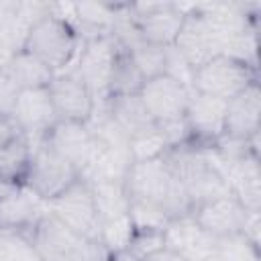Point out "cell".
<instances>
[{
  "label": "cell",
  "instance_id": "cell-1",
  "mask_svg": "<svg viewBox=\"0 0 261 261\" xmlns=\"http://www.w3.org/2000/svg\"><path fill=\"white\" fill-rule=\"evenodd\" d=\"M128 200H145L161 206L169 218L190 214L192 206L181 181L171 171L165 155L149 161H135L124 173Z\"/></svg>",
  "mask_w": 261,
  "mask_h": 261
},
{
  "label": "cell",
  "instance_id": "cell-2",
  "mask_svg": "<svg viewBox=\"0 0 261 261\" xmlns=\"http://www.w3.org/2000/svg\"><path fill=\"white\" fill-rule=\"evenodd\" d=\"M31 241L41 261H102L106 249L61 224L49 210L33 226Z\"/></svg>",
  "mask_w": 261,
  "mask_h": 261
},
{
  "label": "cell",
  "instance_id": "cell-3",
  "mask_svg": "<svg viewBox=\"0 0 261 261\" xmlns=\"http://www.w3.org/2000/svg\"><path fill=\"white\" fill-rule=\"evenodd\" d=\"M77 179V169L57 151H53L43 139L31 145V161L22 184L33 190L43 202H51Z\"/></svg>",
  "mask_w": 261,
  "mask_h": 261
},
{
  "label": "cell",
  "instance_id": "cell-4",
  "mask_svg": "<svg viewBox=\"0 0 261 261\" xmlns=\"http://www.w3.org/2000/svg\"><path fill=\"white\" fill-rule=\"evenodd\" d=\"M75 49L77 33L73 24L53 16V12L31 27L24 43V51L41 59L53 71H61L75 55Z\"/></svg>",
  "mask_w": 261,
  "mask_h": 261
},
{
  "label": "cell",
  "instance_id": "cell-5",
  "mask_svg": "<svg viewBox=\"0 0 261 261\" xmlns=\"http://www.w3.org/2000/svg\"><path fill=\"white\" fill-rule=\"evenodd\" d=\"M47 210L69 230L88 241L100 239V214L96 208V200L92 188L86 179H77L63 194L47 202ZM100 243V241H98Z\"/></svg>",
  "mask_w": 261,
  "mask_h": 261
},
{
  "label": "cell",
  "instance_id": "cell-6",
  "mask_svg": "<svg viewBox=\"0 0 261 261\" xmlns=\"http://www.w3.org/2000/svg\"><path fill=\"white\" fill-rule=\"evenodd\" d=\"M251 82H257L255 67H249L224 55H216L198 69H194L192 90L228 102L230 98L241 94Z\"/></svg>",
  "mask_w": 261,
  "mask_h": 261
},
{
  "label": "cell",
  "instance_id": "cell-7",
  "mask_svg": "<svg viewBox=\"0 0 261 261\" xmlns=\"http://www.w3.org/2000/svg\"><path fill=\"white\" fill-rule=\"evenodd\" d=\"M118 47H120L118 41L110 33V35L92 37L82 49L75 71L90 88L94 96V104L96 100H100L102 104L108 100V82H110V71L114 65Z\"/></svg>",
  "mask_w": 261,
  "mask_h": 261
},
{
  "label": "cell",
  "instance_id": "cell-8",
  "mask_svg": "<svg viewBox=\"0 0 261 261\" xmlns=\"http://www.w3.org/2000/svg\"><path fill=\"white\" fill-rule=\"evenodd\" d=\"M43 141L63 159H67L77 169L80 177L86 175L96 157V137L90 130L88 122L57 120L51 130L43 137Z\"/></svg>",
  "mask_w": 261,
  "mask_h": 261
},
{
  "label": "cell",
  "instance_id": "cell-9",
  "mask_svg": "<svg viewBox=\"0 0 261 261\" xmlns=\"http://www.w3.org/2000/svg\"><path fill=\"white\" fill-rule=\"evenodd\" d=\"M192 90L169 75H157L143 84L139 96L157 124L186 118Z\"/></svg>",
  "mask_w": 261,
  "mask_h": 261
},
{
  "label": "cell",
  "instance_id": "cell-10",
  "mask_svg": "<svg viewBox=\"0 0 261 261\" xmlns=\"http://www.w3.org/2000/svg\"><path fill=\"white\" fill-rule=\"evenodd\" d=\"M45 212L47 202L24 184L0 181V230H33Z\"/></svg>",
  "mask_w": 261,
  "mask_h": 261
},
{
  "label": "cell",
  "instance_id": "cell-11",
  "mask_svg": "<svg viewBox=\"0 0 261 261\" xmlns=\"http://www.w3.org/2000/svg\"><path fill=\"white\" fill-rule=\"evenodd\" d=\"M216 239L206 232L192 214L175 216L163 228V249L184 261H208L214 253Z\"/></svg>",
  "mask_w": 261,
  "mask_h": 261
},
{
  "label": "cell",
  "instance_id": "cell-12",
  "mask_svg": "<svg viewBox=\"0 0 261 261\" xmlns=\"http://www.w3.org/2000/svg\"><path fill=\"white\" fill-rule=\"evenodd\" d=\"M12 118L18 122L20 130L24 133L31 145L39 143L51 130V126L59 120L49 88L20 90Z\"/></svg>",
  "mask_w": 261,
  "mask_h": 261
},
{
  "label": "cell",
  "instance_id": "cell-13",
  "mask_svg": "<svg viewBox=\"0 0 261 261\" xmlns=\"http://www.w3.org/2000/svg\"><path fill=\"white\" fill-rule=\"evenodd\" d=\"M49 94L59 120L88 122L94 114V96L75 69L69 73H55L49 84Z\"/></svg>",
  "mask_w": 261,
  "mask_h": 261
},
{
  "label": "cell",
  "instance_id": "cell-14",
  "mask_svg": "<svg viewBox=\"0 0 261 261\" xmlns=\"http://www.w3.org/2000/svg\"><path fill=\"white\" fill-rule=\"evenodd\" d=\"M137 31L143 41L159 47H169L175 43L177 33L186 14L177 10L175 4H137L130 6Z\"/></svg>",
  "mask_w": 261,
  "mask_h": 261
},
{
  "label": "cell",
  "instance_id": "cell-15",
  "mask_svg": "<svg viewBox=\"0 0 261 261\" xmlns=\"http://www.w3.org/2000/svg\"><path fill=\"white\" fill-rule=\"evenodd\" d=\"M190 214L214 239H224L232 234H243L249 216L255 212H247L243 204L232 194H228V196H222V198H216L212 202L198 206Z\"/></svg>",
  "mask_w": 261,
  "mask_h": 261
},
{
  "label": "cell",
  "instance_id": "cell-16",
  "mask_svg": "<svg viewBox=\"0 0 261 261\" xmlns=\"http://www.w3.org/2000/svg\"><path fill=\"white\" fill-rule=\"evenodd\" d=\"M173 45L177 47V51L184 55V59L194 69H198L200 65H204L206 61H210L212 57L218 55L216 39L210 31L206 18L196 10V4L192 8V12L186 14Z\"/></svg>",
  "mask_w": 261,
  "mask_h": 261
},
{
  "label": "cell",
  "instance_id": "cell-17",
  "mask_svg": "<svg viewBox=\"0 0 261 261\" xmlns=\"http://www.w3.org/2000/svg\"><path fill=\"white\" fill-rule=\"evenodd\" d=\"M259 114H261V94L257 82H251L241 94L226 102V118H224V135L237 141H251L259 130Z\"/></svg>",
  "mask_w": 261,
  "mask_h": 261
},
{
  "label": "cell",
  "instance_id": "cell-18",
  "mask_svg": "<svg viewBox=\"0 0 261 261\" xmlns=\"http://www.w3.org/2000/svg\"><path fill=\"white\" fill-rule=\"evenodd\" d=\"M224 118L226 100L192 90L186 110V122L192 137H198L200 141H218L224 135Z\"/></svg>",
  "mask_w": 261,
  "mask_h": 261
},
{
  "label": "cell",
  "instance_id": "cell-19",
  "mask_svg": "<svg viewBox=\"0 0 261 261\" xmlns=\"http://www.w3.org/2000/svg\"><path fill=\"white\" fill-rule=\"evenodd\" d=\"M226 179L232 196L243 204L247 212L259 214V167L255 157L245 155L232 163H226Z\"/></svg>",
  "mask_w": 261,
  "mask_h": 261
},
{
  "label": "cell",
  "instance_id": "cell-20",
  "mask_svg": "<svg viewBox=\"0 0 261 261\" xmlns=\"http://www.w3.org/2000/svg\"><path fill=\"white\" fill-rule=\"evenodd\" d=\"M108 116L126 133V137H135L139 133H145L153 128L157 122L151 118L147 112L143 100L139 94H128V96H108L106 102Z\"/></svg>",
  "mask_w": 261,
  "mask_h": 261
},
{
  "label": "cell",
  "instance_id": "cell-21",
  "mask_svg": "<svg viewBox=\"0 0 261 261\" xmlns=\"http://www.w3.org/2000/svg\"><path fill=\"white\" fill-rule=\"evenodd\" d=\"M4 73L12 77V82L20 90H33V88H49V84L55 77V71L45 65L41 59L31 55L29 51H20L4 65Z\"/></svg>",
  "mask_w": 261,
  "mask_h": 261
},
{
  "label": "cell",
  "instance_id": "cell-22",
  "mask_svg": "<svg viewBox=\"0 0 261 261\" xmlns=\"http://www.w3.org/2000/svg\"><path fill=\"white\" fill-rule=\"evenodd\" d=\"M90 188L96 200L100 222L128 214V196L124 190V179H98L92 181Z\"/></svg>",
  "mask_w": 261,
  "mask_h": 261
},
{
  "label": "cell",
  "instance_id": "cell-23",
  "mask_svg": "<svg viewBox=\"0 0 261 261\" xmlns=\"http://www.w3.org/2000/svg\"><path fill=\"white\" fill-rule=\"evenodd\" d=\"M31 161V143L22 135L0 147V181L22 184Z\"/></svg>",
  "mask_w": 261,
  "mask_h": 261
},
{
  "label": "cell",
  "instance_id": "cell-24",
  "mask_svg": "<svg viewBox=\"0 0 261 261\" xmlns=\"http://www.w3.org/2000/svg\"><path fill=\"white\" fill-rule=\"evenodd\" d=\"M145 80L139 73L135 61L130 59L128 51L124 47H118L112 71H110V82H108V96H128V94H139L143 88Z\"/></svg>",
  "mask_w": 261,
  "mask_h": 261
},
{
  "label": "cell",
  "instance_id": "cell-25",
  "mask_svg": "<svg viewBox=\"0 0 261 261\" xmlns=\"http://www.w3.org/2000/svg\"><path fill=\"white\" fill-rule=\"evenodd\" d=\"M126 51H128L130 59L135 61V65H137V69L145 82L165 73V47L151 45V43L139 39L137 43L126 47Z\"/></svg>",
  "mask_w": 261,
  "mask_h": 261
},
{
  "label": "cell",
  "instance_id": "cell-26",
  "mask_svg": "<svg viewBox=\"0 0 261 261\" xmlns=\"http://www.w3.org/2000/svg\"><path fill=\"white\" fill-rule=\"evenodd\" d=\"M133 237H135V226L130 222V216L122 214V216H116L112 220L102 222L98 241L106 249L108 255H116V253H122L128 249Z\"/></svg>",
  "mask_w": 261,
  "mask_h": 261
},
{
  "label": "cell",
  "instance_id": "cell-27",
  "mask_svg": "<svg viewBox=\"0 0 261 261\" xmlns=\"http://www.w3.org/2000/svg\"><path fill=\"white\" fill-rule=\"evenodd\" d=\"M0 261H41L31 234L20 230H0Z\"/></svg>",
  "mask_w": 261,
  "mask_h": 261
},
{
  "label": "cell",
  "instance_id": "cell-28",
  "mask_svg": "<svg viewBox=\"0 0 261 261\" xmlns=\"http://www.w3.org/2000/svg\"><path fill=\"white\" fill-rule=\"evenodd\" d=\"M128 149H130L133 163L135 161L157 159V157H163L169 151V147L165 143V137H163V133L159 130L157 124L153 128L145 130V133H139V135L130 137L128 139Z\"/></svg>",
  "mask_w": 261,
  "mask_h": 261
},
{
  "label": "cell",
  "instance_id": "cell-29",
  "mask_svg": "<svg viewBox=\"0 0 261 261\" xmlns=\"http://www.w3.org/2000/svg\"><path fill=\"white\" fill-rule=\"evenodd\" d=\"M128 216L135 230H163L171 220L161 206L145 200H128Z\"/></svg>",
  "mask_w": 261,
  "mask_h": 261
},
{
  "label": "cell",
  "instance_id": "cell-30",
  "mask_svg": "<svg viewBox=\"0 0 261 261\" xmlns=\"http://www.w3.org/2000/svg\"><path fill=\"white\" fill-rule=\"evenodd\" d=\"M257 245H253L245 234H232L216 239L214 253L208 261H257Z\"/></svg>",
  "mask_w": 261,
  "mask_h": 261
},
{
  "label": "cell",
  "instance_id": "cell-31",
  "mask_svg": "<svg viewBox=\"0 0 261 261\" xmlns=\"http://www.w3.org/2000/svg\"><path fill=\"white\" fill-rule=\"evenodd\" d=\"M75 18L84 27L98 29V31H102V35H108L112 31L116 12H114V8H110L106 4L84 2V4H75Z\"/></svg>",
  "mask_w": 261,
  "mask_h": 261
},
{
  "label": "cell",
  "instance_id": "cell-32",
  "mask_svg": "<svg viewBox=\"0 0 261 261\" xmlns=\"http://www.w3.org/2000/svg\"><path fill=\"white\" fill-rule=\"evenodd\" d=\"M165 75L177 80L184 84L188 90H192V80H194V67L184 59V55L177 51L175 45L165 47Z\"/></svg>",
  "mask_w": 261,
  "mask_h": 261
},
{
  "label": "cell",
  "instance_id": "cell-33",
  "mask_svg": "<svg viewBox=\"0 0 261 261\" xmlns=\"http://www.w3.org/2000/svg\"><path fill=\"white\" fill-rule=\"evenodd\" d=\"M159 249H163V230H135V237L126 251L137 261H141Z\"/></svg>",
  "mask_w": 261,
  "mask_h": 261
},
{
  "label": "cell",
  "instance_id": "cell-34",
  "mask_svg": "<svg viewBox=\"0 0 261 261\" xmlns=\"http://www.w3.org/2000/svg\"><path fill=\"white\" fill-rule=\"evenodd\" d=\"M18 94H20V88L12 82V77H8L2 71L0 75V114L2 116H12Z\"/></svg>",
  "mask_w": 261,
  "mask_h": 261
},
{
  "label": "cell",
  "instance_id": "cell-35",
  "mask_svg": "<svg viewBox=\"0 0 261 261\" xmlns=\"http://www.w3.org/2000/svg\"><path fill=\"white\" fill-rule=\"evenodd\" d=\"M22 135L24 133L20 130L18 122L12 116H2L0 114V147L10 143V141H14V139H18V137H22Z\"/></svg>",
  "mask_w": 261,
  "mask_h": 261
},
{
  "label": "cell",
  "instance_id": "cell-36",
  "mask_svg": "<svg viewBox=\"0 0 261 261\" xmlns=\"http://www.w3.org/2000/svg\"><path fill=\"white\" fill-rule=\"evenodd\" d=\"M112 261H137L128 251H122V253H116V255H112Z\"/></svg>",
  "mask_w": 261,
  "mask_h": 261
},
{
  "label": "cell",
  "instance_id": "cell-37",
  "mask_svg": "<svg viewBox=\"0 0 261 261\" xmlns=\"http://www.w3.org/2000/svg\"><path fill=\"white\" fill-rule=\"evenodd\" d=\"M2 71H4V67H2V65H0V75H2Z\"/></svg>",
  "mask_w": 261,
  "mask_h": 261
}]
</instances>
